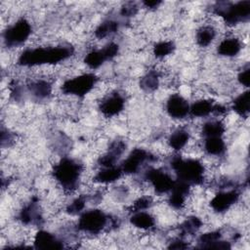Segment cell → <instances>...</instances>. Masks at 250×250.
Returning a JSON list of instances; mask_svg holds the SVG:
<instances>
[{"label": "cell", "instance_id": "cell-1", "mask_svg": "<svg viewBox=\"0 0 250 250\" xmlns=\"http://www.w3.org/2000/svg\"><path fill=\"white\" fill-rule=\"evenodd\" d=\"M73 54V48L70 46H51V47H33L24 50L18 59L21 66H52L61 63L69 59Z\"/></svg>", "mask_w": 250, "mask_h": 250}, {"label": "cell", "instance_id": "cell-2", "mask_svg": "<svg viewBox=\"0 0 250 250\" xmlns=\"http://www.w3.org/2000/svg\"><path fill=\"white\" fill-rule=\"evenodd\" d=\"M82 173V164L69 157H62L53 166L54 179L67 192H72L78 188Z\"/></svg>", "mask_w": 250, "mask_h": 250}, {"label": "cell", "instance_id": "cell-3", "mask_svg": "<svg viewBox=\"0 0 250 250\" xmlns=\"http://www.w3.org/2000/svg\"><path fill=\"white\" fill-rule=\"evenodd\" d=\"M170 165L177 175L178 181L189 186L203 184L206 168L200 160L196 158H183L178 155L173 157Z\"/></svg>", "mask_w": 250, "mask_h": 250}, {"label": "cell", "instance_id": "cell-4", "mask_svg": "<svg viewBox=\"0 0 250 250\" xmlns=\"http://www.w3.org/2000/svg\"><path fill=\"white\" fill-rule=\"evenodd\" d=\"M115 226L116 222L109 219L103 210L98 208L83 211L77 221V229L87 234H100L103 230L109 228L108 226Z\"/></svg>", "mask_w": 250, "mask_h": 250}, {"label": "cell", "instance_id": "cell-5", "mask_svg": "<svg viewBox=\"0 0 250 250\" xmlns=\"http://www.w3.org/2000/svg\"><path fill=\"white\" fill-rule=\"evenodd\" d=\"M214 13L218 17H221L228 26H234L249 20L250 1L218 3L214 7Z\"/></svg>", "mask_w": 250, "mask_h": 250}, {"label": "cell", "instance_id": "cell-6", "mask_svg": "<svg viewBox=\"0 0 250 250\" xmlns=\"http://www.w3.org/2000/svg\"><path fill=\"white\" fill-rule=\"evenodd\" d=\"M98 78L93 73H82L65 80L62 85V92L64 95L77 98L90 94L97 85Z\"/></svg>", "mask_w": 250, "mask_h": 250}, {"label": "cell", "instance_id": "cell-7", "mask_svg": "<svg viewBox=\"0 0 250 250\" xmlns=\"http://www.w3.org/2000/svg\"><path fill=\"white\" fill-rule=\"evenodd\" d=\"M32 25L24 18L7 26L3 32V41L8 48H17L24 44L31 36Z\"/></svg>", "mask_w": 250, "mask_h": 250}, {"label": "cell", "instance_id": "cell-8", "mask_svg": "<svg viewBox=\"0 0 250 250\" xmlns=\"http://www.w3.org/2000/svg\"><path fill=\"white\" fill-rule=\"evenodd\" d=\"M145 180L154 189L155 193L159 195L170 192L175 184V181L168 172L154 167H150L146 171Z\"/></svg>", "mask_w": 250, "mask_h": 250}, {"label": "cell", "instance_id": "cell-9", "mask_svg": "<svg viewBox=\"0 0 250 250\" xmlns=\"http://www.w3.org/2000/svg\"><path fill=\"white\" fill-rule=\"evenodd\" d=\"M156 159L155 156L150 154L147 150L142 147L132 149L129 155L124 159L121 164V169L125 175H134L140 171L142 166L147 162Z\"/></svg>", "mask_w": 250, "mask_h": 250}, {"label": "cell", "instance_id": "cell-10", "mask_svg": "<svg viewBox=\"0 0 250 250\" xmlns=\"http://www.w3.org/2000/svg\"><path fill=\"white\" fill-rule=\"evenodd\" d=\"M240 197L239 192L234 188H225L217 192L210 200V207L216 213H225L229 211Z\"/></svg>", "mask_w": 250, "mask_h": 250}, {"label": "cell", "instance_id": "cell-11", "mask_svg": "<svg viewBox=\"0 0 250 250\" xmlns=\"http://www.w3.org/2000/svg\"><path fill=\"white\" fill-rule=\"evenodd\" d=\"M125 107V99L118 92H110L102 99L99 109L105 117H115L119 115Z\"/></svg>", "mask_w": 250, "mask_h": 250}, {"label": "cell", "instance_id": "cell-12", "mask_svg": "<svg viewBox=\"0 0 250 250\" xmlns=\"http://www.w3.org/2000/svg\"><path fill=\"white\" fill-rule=\"evenodd\" d=\"M190 104L181 94H172L166 101L165 108L168 115L176 120H182L189 115Z\"/></svg>", "mask_w": 250, "mask_h": 250}, {"label": "cell", "instance_id": "cell-13", "mask_svg": "<svg viewBox=\"0 0 250 250\" xmlns=\"http://www.w3.org/2000/svg\"><path fill=\"white\" fill-rule=\"evenodd\" d=\"M33 244L35 248L39 249H61L63 247L62 240L52 232L44 229L36 231L33 236Z\"/></svg>", "mask_w": 250, "mask_h": 250}, {"label": "cell", "instance_id": "cell-14", "mask_svg": "<svg viewBox=\"0 0 250 250\" xmlns=\"http://www.w3.org/2000/svg\"><path fill=\"white\" fill-rule=\"evenodd\" d=\"M130 224L141 231L150 230L155 227L156 218L148 211H136L132 212L129 218Z\"/></svg>", "mask_w": 250, "mask_h": 250}, {"label": "cell", "instance_id": "cell-15", "mask_svg": "<svg viewBox=\"0 0 250 250\" xmlns=\"http://www.w3.org/2000/svg\"><path fill=\"white\" fill-rule=\"evenodd\" d=\"M123 175L121 167H101L93 177V181L99 185H110L117 182Z\"/></svg>", "mask_w": 250, "mask_h": 250}, {"label": "cell", "instance_id": "cell-16", "mask_svg": "<svg viewBox=\"0 0 250 250\" xmlns=\"http://www.w3.org/2000/svg\"><path fill=\"white\" fill-rule=\"evenodd\" d=\"M28 91L32 97L37 100L48 99L52 95V83L45 78H36L31 80L27 86Z\"/></svg>", "mask_w": 250, "mask_h": 250}, {"label": "cell", "instance_id": "cell-17", "mask_svg": "<svg viewBox=\"0 0 250 250\" xmlns=\"http://www.w3.org/2000/svg\"><path fill=\"white\" fill-rule=\"evenodd\" d=\"M242 49V43L239 38L229 36L221 40L217 47V52L225 58H233L237 56Z\"/></svg>", "mask_w": 250, "mask_h": 250}, {"label": "cell", "instance_id": "cell-18", "mask_svg": "<svg viewBox=\"0 0 250 250\" xmlns=\"http://www.w3.org/2000/svg\"><path fill=\"white\" fill-rule=\"evenodd\" d=\"M190 141V134L188 130L185 128H177L175 129L168 137L167 144L168 146L176 151H180L185 149Z\"/></svg>", "mask_w": 250, "mask_h": 250}, {"label": "cell", "instance_id": "cell-19", "mask_svg": "<svg viewBox=\"0 0 250 250\" xmlns=\"http://www.w3.org/2000/svg\"><path fill=\"white\" fill-rule=\"evenodd\" d=\"M215 104L210 99L200 98L189 106V115L194 118H204L213 114Z\"/></svg>", "mask_w": 250, "mask_h": 250}, {"label": "cell", "instance_id": "cell-20", "mask_svg": "<svg viewBox=\"0 0 250 250\" xmlns=\"http://www.w3.org/2000/svg\"><path fill=\"white\" fill-rule=\"evenodd\" d=\"M202 147L209 156H221L227 149V144L223 137H209L204 139Z\"/></svg>", "mask_w": 250, "mask_h": 250}, {"label": "cell", "instance_id": "cell-21", "mask_svg": "<svg viewBox=\"0 0 250 250\" xmlns=\"http://www.w3.org/2000/svg\"><path fill=\"white\" fill-rule=\"evenodd\" d=\"M216 28L211 24H205L200 26L195 33V41L196 44L201 47L205 48L208 47L216 38Z\"/></svg>", "mask_w": 250, "mask_h": 250}, {"label": "cell", "instance_id": "cell-22", "mask_svg": "<svg viewBox=\"0 0 250 250\" xmlns=\"http://www.w3.org/2000/svg\"><path fill=\"white\" fill-rule=\"evenodd\" d=\"M107 61H109V59L104 48L93 49L89 51L84 57V63L91 69H97L101 67Z\"/></svg>", "mask_w": 250, "mask_h": 250}, {"label": "cell", "instance_id": "cell-23", "mask_svg": "<svg viewBox=\"0 0 250 250\" xmlns=\"http://www.w3.org/2000/svg\"><path fill=\"white\" fill-rule=\"evenodd\" d=\"M200 132L204 138L223 137L226 132V125L222 120L212 119L202 124Z\"/></svg>", "mask_w": 250, "mask_h": 250}, {"label": "cell", "instance_id": "cell-24", "mask_svg": "<svg viewBox=\"0 0 250 250\" xmlns=\"http://www.w3.org/2000/svg\"><path fill=\"white\" fill-rule=\"evenodd\" d=\"M119 29V22L115 20L108 19L102 21L94 30V35L98 40L105 39L114 33H116Z\"/></svg>", "mask_w": 250, "mask_h": 250}, {"label": "cell", "instance_id": "cell-25", "mask_svg": "<svg viewBox=\"0 0 250 250\" xmlns=\"http://www.w3.org/2000/svg\"><path fill=\"white\" fill-rule=\"evenodd\" d=\"M250 94L249 91H243L237 97L234 98L232 102V110L239 115L240 117L247 118L249 114V107H250Z\"/></svg>", "mask_w": 250, "mask_h": 250}, {"label": "cell", "instance_id": "cell-26", "mask_svg": "<svg viewBox=\"0 0 250 250\" xmlns=\"http://www.w3.org/2000/svg\"><path fill=\"white\" fill-rule=\"evenodd\" d=\"M159 77H160V75H159L158 71H156L154 69L147 71L140 80L141 89L147 93L157 90V88L159 87V83H160Z\"/></svg>", "mask_w": 250, "mask_h": 250}, {"label": "cell", "instance_id": "cell-27", "mask_svg": "<svg viewBox=\"0 0 250 250\" xmlns=\"http://www.w3.org/2000/svg\"><path fill=\"white\" fill-rule=\"evenodd\" d=\"M203 223L200 218L196 216H190L187 218L180 226V231L182 235H191L196 233L202 227Z\"/></svg>", "mask_w": 250, "mask_h": 250}, {"label": "cell", "instance_id": "cell-28", "mask_svg": "<svg viewBox=\"0 0 250 250\" xmlns=\"http://www.w3.org/2000/svg\"><path fill=\"white\" fill-rule=\"evenodd\" d=\"M175 49V45L172 41L169 40H161L156 42L153 45L152 52L156 59H164L170 55H172Z\"/></svg>", "mask_w": 250, "mask_h": 250}, {"label": "cell", "instance_id": "cell-29", "mask_svg": "<svg viewBox=\"0 0 250 250\" xmlns=\"http://www.w3.org/2000/svg\"><path fill=\"white\" fill-rule=\"evenodd\" d=\"M86 205V198L84 196H78L70 201V203L67 204L65 212L68 215H77L81 214L85 208Z\"/></svg>", "mask_w": 250, "mask_h": 250}, {"label": "cell", "instance_id": "cell-30", "mask_svg": "<svg viewBox=\"0 0 250 250\" xmlns=\"http://www.w3.org/2000/svg\"><path fill=\"white\" fill-rule=\"evenodd\" d=\"M249 76H250V68H249V65L246 64L245 66H242V69L238 72L236 80L241 86H243L245 88H248L249 87V81H250Z\"/></svg>", "mask_w": 250, "mask_h": 250}, {"label": "cell", "instance_id": "cell-31", "mask_svg": "<svg viewBox=\"0 0 250 250\" xmlns=\"http://www.w3.org/2000/svg\"><path fill=\"white\" fill-rule=\"evenodd\" d=\"M139 11V7L136 5V3L128 2L125 3L121 9H120V15L124 18H130L135 16Z\"/></svg>", "mask_w": 250, "mask_h": 250}, {"label": "cell", "instance_id": "cell-32", "mask_svg": "<svg viewBox=\"0 0 250 250\" xmlns=\"http://www.w3.org/2000/svg\"><path fill=\"white\" fill-rule=\"evenodd\" d=\"M188 247V245L187 241H185L182 237L175 238L174 240H172L170 242V245L168 246V248H172V249H185Z\"/></svg>", "mask_w": 250, "mask_h": 250}, {"label": "cell", "instance_id": "cell-33", "mask_svg": "<svg viewBox=\"0 0 250 250\" xmlns=\"http://www.w3.org/2000/svg\"><path fill=\"white\" fill-rule=\"evenodd\" d=\"M162 2L160 1H144L142 4L145 6V8L148 9V10H153L158 8L161 5Z\"/></svg>", "mask_w": 250, "mask_h": 250}]
</instances>
